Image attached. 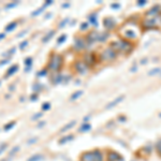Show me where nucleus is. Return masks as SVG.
Here are the masks:
<instances>
[{
    "label": "nucleus",
    "mask_w": 161,
    "mask_h": 161,
    "mask_svg": "<svg viewBox=\"0 0 161 161\" xmlns=\"http://www.w3.org/2000/svg\"><path fill=\"white\" fill-rule=\"evenodd\" d=\"M122 99H124V98H119V99H116V100L114 101V102H112V103L111 104H109V105H107V107H114V105L116 104V103H118V102H120L121 100H122Z\"/></svg>",
    "instance_id": "obj_24"
},
{
    "label": "nucleus",
    "mask_w": 161,
    "mask_h": 161,
    "mask_svg": "<svg viewBox=\"0 0 161 161\" xmlns=\"http://www.w3.org/2000/svg\"><path fill=\"white\" fill-rule=\"evenodd\" d=\"M99 39V36H98V33L96 32V31H94V32H90L89 35L87 36V40H88V43H94V42H96Z\"/></svg>",
    "instance_id": "obj_10"
},
{
    "label": "nucleus",
    "mask_w": 161,
    "mask_h": 161,
    "mask_svg": "<svg viewBox=\"0 0 161 161\" xmlns=\"http://www.w3.org/2000/svg\"><path fill=\"white\" fill-rule=\"evenodd\" d=\"M84 61H85V63L87 64H91V63H94L95 62V57H94V55H92L91 53H88L85 55V57H84Z\"/></svg>",
    "instance_id": "obj_8"
},
{
    "label": "nucleus",
    "mask_w": 161,
    "mask_h": 161,
    "mask_svg": "<svg viewBox=\"0 0 161 161\" xmlns=\"http://www.w3.org/2000/svg\"><path fill=\"white\" fill-rule=\"evenodd\" d=\"M41 116H42V113H38V114H36V115L32 116L31 119H32V120H36V119H38L39 117H41Z\"/></svg>",
    "instance_id": "obj_29"
},
{
    "label": "nucleus",
    "mask_w": 161,
    "mask_h": 161,
    "mask_svg": "<svg viewBox=\"0 0 161 161\" xmlns=\"http://www.w3.org/2000/svg\"><path fill=\"white\" fill-rule=\"evenodd\" d=\"M108 161H121V157L117 153L111 152L108 154Z\"/></svg>",
    "instance_id": "obj_7"
},
{
    "label": "nucleus",
    "mask_w": 161,
    "mask_h": 161,
    "mask_svg": "<svg viewBox=\"0 0 161 161\" xmlns=\"http://www.w3.org/2000/svg\"><path fill=\"white\" fill-rule=\"evenodd\" d=\"M18 150H19V147H18V146H16V147H14V148H13V149L11 150V152L9 153V157H10V159H11L12 157L14 156V154H16V153L18 152Z\"/></svg>",
    "instance_id": "obj_18"
},
{
    "label": "nucleus",
    "mask_w": 161,
    "mask_h": 161,
    "mask_svg": "<svg viewBox=\"0 0 161 161\" xmlns=\"http://www.w3.org/2000/svg\"><path fill=\"white\" fill-rule=\"evenodd\" d=\"M8 62H9V59H8V58H6V59H3L1 62H0V67L3 66V64H5V63H8Z\"/></svg>",
    "instance_id": "obj_32"
},
{
    "label": "nucleus",
    "mask_w": 161,
    "mask_h": 161,
    "mask_svg": "<svg viewBox=\"0 0 161 161\" xmlns=\"http://www.w3.org/2000/svg\"><path fill=\"white\" fill-rule=\"evenodd\" d=\"M18 4V1H14V2H12V3H9V4H6L5 5V10H9L10 8H13V6H15V5H17Z\"/></svg>",
    "instance_id": "obj_22"
},
{
    "label": "nucleus",
    "mask_w": 161,
    "mask_h": 161,
    "mask_svg": "<svg viewBox=\"0 0 161 161\" xmlns=\"http://www.w3.org/2000/svg\"><path fill=\"white\" fill-rule=\"evenodd\" d=\"M17 26V22H12V23H10L8 24V25L5 26V28H4V31L5 32H10V31H12V30H14L15 29V27Z\"/></svg>",
    "instance_id": "obj_11"
},
{
    "label": "nucleus",
    "mask_w": 161,
    "mask_h": 161,
    "mask_svg": "<svg viewBox=\"0 0 161 161\" xmlns=\"http://www.w3.org/2000/svg\"><path fill=\"white\" fill-rule=\"evenodd\" d=\"M74 67H75V70L81 74H85L87 72V64L85 63L84 60H77L74 63Z\"/></svg>",
    "instance_id": "obj_4"
},
{
    "label": "nucleus",
    "mask_w": 161,
    "mask_h": 161,
    "mask_svg": "<svg viewBox=\"0 0 161 161\" xmlns=\"http://www.w3.org/2000/svg\"><path fill=\"white\" fill-rule=\"evenodd\" d=\"M5 148H6V144L5 143H3V144H1V145H0V155H1V154L4 152Z\"/></svg>",
    "instance_id": "obj_28"
},
{
    "label": "nucleus",
    "mask_w": 161,
    "mask_h": 161,
    "mask_svg": "<svg viewBox=\"0 0 161 161\" xmlns=\"http://www.w3.org/2000/svg\"><path fill=\"white\" fill-rule=\"evenodd\" d=\"M27 32V30H24V31H20L19 33H18V36H17V38H22L24 35H25V33Z\"/></svg>",
    "instance_id": "obj_34"
},
{
    "label": "nucleus",
    "mask_w": 161,
    "mask_h": 161,
    "mask_svg": "<svg viewBox=\"0 0 161 161\" xmlns=\"http://www.w3.org/2000/svg\"><path fill=\"white\" fill-rule=\"evenodd\" d=\"M62 62H63V58L61 55L59 54H52L50 57V61H49V69L53 72H57L58 70L61 68L62 66Z\"/></svg>",
    "instance_id": "obj_1"
},
{
    "label": "nucleus",
    "mask_w": 161,
    "mask_h": 161,
    "mask_svg": "<svg viewBox=\"0 0 161 161\" xmlns=\"http://www.w3.org/2000/svg\"><path fill=\"white\" fill-rule=\"evenodd\" d=\"M32 57H27L25 60H24V63L26 64V67H31L32 66Z\"/></svg>",
    "instance_id": "obj_15"
},
{
    "label": "nucleus",
    "mask_w": 161,
    "mask_h": 161,
    "mask_svg": "<svg viewBox=\"0 0 161 161\" xmlns=\"http://www.w3.org/2000/svg\"><path fill=\"white\" fill-rule=\"evenodd\" d=\"M87 28V24H82L81 25V29L83 30V29H86Z\"/></svg>",
    "instance_id": "obj_36"
},
{
    "label": "nucleus",
    "mask_w": 161,
    "mask_h": 161,
    "mask_svg": "<svg viewBox=\"0 0 161 161\" xmlns=\"http://www.w3.org/2000/svg\"><path fill=\"white\" fill-rule=\"evenodd\" d=\"M143 25L145 28L149 29V28H153V27H156V19L155 17H149V18H146L145 22L143 23Z\"/></svg>",
    "instance_id": "obj_5"
},
{
    "label": "nucleus",
    "mask_w": 161,
    "mask_h": 161,
    "mask_svg": "<svg viewBox=\"0 0 161 161\" xmlns=\"http://www.w3.org/2000/svg\"><path fill=\"white\" fill-rule=\"evenodd\" d=\"M116 55H117V53H116L112 47H108V49L104 50L103 52H102L101 59L104 60V61H112V60H114L116 58Z\"/></svg>",
    "instance_id": "obj_3"
},
{
    "label": "nucleus",
    "mask_w": 161,
    "mask_h": 161,
    "mask_svg": "<svg viewBox=\"0 0 161 161\" xmlns=\"http://www.w3.org/2000/svg\"><path fill=\"white\" fill-rule=\"evenodd\" d=\"M82 94H83V91H82V90H78V91H76V92H75V94H73V95H72V97H71V100H74V99L78 98V97H80V96H81Z\"/></svg>",
    "instance_id": "obj_20"
},
{
    "label": "nucleus",
    "mask_w": 161,
    "mask_h": 161,
    "mask_svg": "<svg viewBox=\"0 0 161 161\" xmlns=\"http://www.w3.org/2000/svg\"><path fill=\"white\" fill-rule=\"evenodd\" d=\"M27 44H28V41H23V42H20L19 43V49L20 50H24L27 46Z\"/></svg>",
    "instance_id": "obj_25"
},
{
    "label": "nucleus",
    "mask_w": 161,
    "mask_h": 161,
    "mask_svg": "<svg viewBox=\"0 0 161 161\" xmlns=\"http://www.w3.org/2000/svg\"><path fill=\"white\" fill-rule=\"evenodd\" d=\"M54 35H55V30H52L51 32H49L45 37L43 38V40H42V41H43V43H45V42H47V41H49L50 39H52V37H53Z\"/></svg>",
    "instance_id": "obj_12"
},
{
    "label": "nucleus",
    "mask_w": 161,
    "mask_h": 161,
    "mask_svg": "<svg viewBox=\"0 0 161 161\" xmlns=\"http://www.w3.org/2000/svg\"><path fill=\"white\" fill-rule=\"evenodd\" d=\"M74 47L76 50H83L85 47V41H84V39H82V38H77V39H75Z\"/></svg>",
    "instance_id": "obj_6"
},
{
    "label": "nucleus",
    "mask_w": 161,
    "mask_h": 161,
    "mask_svg": "<svg viewBox=\"0 0 161 161\" xmlns=\"http://www.w3.org/2000/svg\"><path fill=\"white\" fill-rule=\"evenodd\" d=\"M81 161H104L103 154L99 149H95L91 152H86L82 154Z\"/></svg>",
    "instance_id": "obj_2"
},
{
    "label": "nucleus",
    "mask_w": 161,
    "mask_h": 161,
    "mask_svg": "<svg viewBox=\"0 0 161 161\" xmlns=\"http://www.w3.org/2000/svg\"><path fill=\"white\" fill-rule=\"evenodd\" d=\"M38 141V139H33V140H29V141H28V144H33V143H36Z\"/></svg>",
    "instance_id": "obj_35"
},
{
    "label": "nucleus",
    "mask_w": 161,
    "mask_h": 161,
    "mask_svg": "<svg viewBox=\"0 0 161 161\" xmlns=\"http://www.w3.org/2000/svg\"><path fill=\"white\" fill-rule=\"evenodd\" d=\"M50 107H51V104L49 103V102H45L43 105H42V109L43 111H46V109H50Z\"/></svg>",
    "instance_id": "obj_26"
},
{
    "label": "nucleus",
    "mask_w": 161,
    "mask_h": 161,
    "mask_svg": "<svg viewBox=\"0 0 161 161\" xmlns=\"http://www.w3.org/2000/svg\"><path fill=\"white\" fill-rule=\"evenodd\" d=\"M74 125H75V121H71V122H69V124H68V125H66V126H64L63 128H62V129L60 130V132H64V131H67L68 129L72 128V127H73Z\"/></svg>",
    "instance_id": "obj_14"
},
{
    "label": "nucleus",
    "mask_w": 161,
    "mask_h": 161,
    "mask_svg": "<svg viewBox=\"0 0 161 161\" xmlns=\"http://www.w3.org/2000/svg\"><path fill=\"white\" fill-rule=\"evenodd\" d=\"M37 99H38V97H37V95H36V94L31 95V97H30V100H31V101H36Z\"/></svg>",
    "instance_id": "obj_33"
},
{
    "label": "nucleus",
    "mask_w": 161,
    "mask_h": 161,
    "mask_svg": "<svg viewBox=\"0 0 161 161\" xmlns=\"http://www.w3.org/2000/svg\"><path fill=\"white\" fill-rule=\"evenodd\" d=\"M46 72H47V71H46L45 69H43L42 71H40L39 73H38V76H44V75L46 74Z\"/></svg>",
    "instance_id": "obj_30"
},
{
    "label": "nucleus",
    "mask_w": 161,
    "mask_h": 161,
    "mask_svg": "<svg viewBox=\"0 0 161 161\" xmlns=\"http://www.w3.org/2000/svg\"><path fill=\"white\" fill-rule=\"evenodd\" d=\"M0 84H1V81H0Z\"/></svg>",
    "instance_id": "obj_40"
},
{
    "label": "nucleus",
    "mask_w": 161,
    "mask_h": 161,
    "mask_svg": "<svg viewBox=\"0 0 161 161\" xmlns=\"http://www.w3.org/2000/svg\"><path fill=\"white\" fill-rule=\"evenodd\" d=\"M72 138H73V136H72V135H69V136H64V138H62L61 140H59V144H64L66 142H68V141H70V140H72Z\"/></svg>",
    "instance_id": "obj_19"
},
{
    "label": "nucleus",
    "mask_w": 161,
    "mask_h": 161,
    "mask_svg": "<svg viewBox=\"0 0 161 161\" xmlns=\"http://www.w3.org/2000/svg\"><path fill=\"white\" fill-rule=\"evenodd\" d=\"M18 70V66L17 64H13L12 67H10L8 70H6V73H5V77H9V76H11V75H13L15 73L16 71Z\"/></svg>",
    "instance_id": "obj_9"
},
{
    "label": "nucleus",
    "mask_w": 161,
    "mask_h": 161,
    "mask_svg": "<svg viewBox=\"0 0 161 161\" xmlns=\"http://www.w3.org/2000/svg\"><path fill=\"white\" fill-rule=\"evenodd\" d=\"M15 52H16V47L13 46L8 51V52H6V54H3V56H11V55H13Z\"/></svg>",
    "instance_id": "obj_16"
},
{
    "label": "nucleus",
    "mask_w": 161,
    "mask_h": 161,
    "mask_svg": "<svg viewBox=\"0 0 161 161\" xmlns=\"http://www.w3.org/2000/svg\"><path fill=\"white\" fill-rule=\"evenodd\" d=\"M5 38V33L4 32H2V33H0V40H2V39H4Z\"/></svg>",
    "instance_id": "obj_37"
},
{
    "label": "nucleus",
    "mask_w": 161,
    "mask_h": 161,
    "mask_svg": "<svg viewBox=\"0 0 161 161\" xmlns=\"http://www.w3.org/2000/svg\"><path fill=\"white\" fill-rule=\"evenodd\" d=\"M88 129H90V125H85L80 129V131H88Z\"/></svg>",
    "instance_id": "obj_27"
},
{
    "label": "nucleus",
    "mask_w": 161,
    "mask_h": 161,
    "mask_svg": "<svg viewBox=\"0 0 161 161\" xmlns=\"http://www.w3.org/2000/svg\"><path fill=\"white\" fill-rule=\"evenodd\" d=\"M30 68H31V67H26L25 71H26V72H29V71H30Z\"/></svg>",
    "instance_id": "obj_38"
},
{
    "label": "nucleus",
    "mask_w": 161,
    "mask_h": 161,
    "mask_svg": "<svg viewBox=\"0 0 161 161\" xmlns=\"http://www.w3.org/2000/svg\"><path fill=\"white\" fill-rule=\"evenodd\" d=\"M68 23V18H66V19H63L62 22L60 23V25H59V28H63V26L66 25V24Z\"/></svg>",
    "instance_id": "obj_31"
},
{
    "label": "nucleus",
    "mask_w": 161,
    "mask_h": 161,
    "mask_svg": "<svg viewBox=\"0 0 161 161\" xmlns=\"http://www.w3.org/2000/svg\"><path fill=\"white\" fill-rule=\"evenodd\" d=\"M13 89H14V86L12 85V86H10V90H13Z\"/></svg>",
    "instance_id": "obj_39"
},
{
    "label": "nucleus",
    "mask_w": 161,
    "mask_h": 161,
    "mask_svg": "<svg viewBox=\"0 0 161 161\" xmlns=\"http://www.w3.org/2000/svg\"><path fill=\"white\" fill-rule=\"evenodd\" d=\"M42 159H43L42 155H33V156L30 157V158L27 160V161H40V160H42Z\"/></svg>",
    "instance_id": "obj_13"
},
{
    "label": "nucleus",
    "mask_w": 161,
    "mask_h": 161,
    "mask_svg": "<svg viewBox=\"0 0 161 161\" xmlns=\"http://www.w3.org/2000/svg\"><path fill=\"white\" fill-rule=\"evenodd\" d=\"M66 39H67V36H66V35H62V36H61V37L59 38V39L57 40V43H58V45H60V44L62 43V42H63V41L66 40Z\"/></svg>",
    "instance_id": "obj_23"
},
{
    "label": "nucleus",
    "mask_w": 161,
    "mask_h": 161,
    "mask_svg": "<svg viewBox=\"0 0 161 161\" xmlns=\"http://www.w3.org/2000/svg\"><path fill=\"white\" fill-rule=\"evenodd\" d=\"M43 9H44V6H42V8H39V9L37 10V11L32 12V13H31V15H32V16H37V15H39L40 13H42V12H43Z\"/></svg>",
    "instance_id": "obj_21"
},
{
    "label": "nucleus",
    "mask_w": 161,
    "mask_h": 161,
    "mask_svg": "<svg viewBox=\"0 0 161 161\" xmlns=\"http://www.w3.org/2000/svg\"><path fill=\"white\" fill-rule=\"evenodd\" d=\"M15 124H16L15 121H11L10 124L5 125V126H4V131H9V130H11V129L13 128V127L15 126Z\"/></svg>",
    "instance_id": "obj_17"
}]
</instances>
